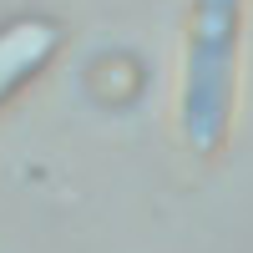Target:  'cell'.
Instances as JSON below:
<instances>
[{
    "label": "cell",
    "instance_id": "6da1fadb",
    "mask_svg": "<svg viewBox=\"0 0 253 253\" xmlns=\"http://www.w3.org/2000/svg\"><path fill=\"white\" fill-rule=\"evenodd\" d=\"M233 46H238V0H198L182 81V132L193 147H213L233 117Z\"/></svg>",
    "mask_w": 253,
    "mask_h": 253
},
{
    "label": "cell",
    "instance_id": "7a4b0ae2",
    "mask_svg": "<svg viewBox=\"0 0 253 253\" xmlns=\"http://www.w3.org/2000/svg\"><path fill=\"white\" fill-rule=\"evenodd\" d=\"M56 51V26L41 15H26L0 31V101H5L31 71H41Z\"/></svg>",
    "mask_w": 253,
    "mask_h": 253
}]
</instances>
